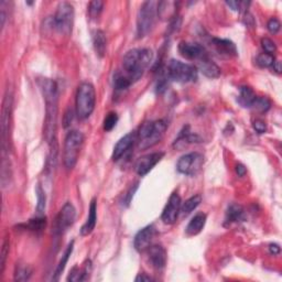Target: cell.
<instances>
[{
    "label": "cell",
    "mask_w": 282,
    "mask_h": 282,
    "mask_svg": "<svg viewBox=\"0 0 282 282\" xmlns=\"http://www.w3.org/2000/svg\"><path fill=\"white\" fill-rule=\"evenodd\" d=\"M38 85L46 102V123H44V138L50 147L49 162L54 167L58 158V114H59V88L53 80L40 79Z\"/></svg>",
    "instance_id": "obj_1"
},
{
    "label": "cell",
    "mask_w": 282,
    "mask_h": 282,
    "mask_svg": "<svg viewBox=\"0 0 282 282\" xmlns=\"http://www.w3.org/2000/svg\"><path fill=\"white\" fill-rule=\"evenodd\" d=\"M153 53L149 49H132L125 54L123 59V71L134 83L138 81L150 66Z\"/></svg>",
    "instance_id": "obj_2"
},
{
    "label": "cell",
    "mask_w": 282,
    "mask_h": 282,
    "mask_svg": "<svg viewBox=\"0 0 282 282\" xmlns=\"http://www.w3.org/2000/svg\"><path fill=\"white\" fill-rule=\"evenodd\" d=\"M168 125L164 120L147 121L142 124L139 131L137 132V141L139 148L142 150L156 146L162 140V138L167 131Z\"/></svg>",
    "instance_id": "obj_3"
},
{
    "label": "cell",
    "mask_w": 282,
    "mask_h": 282,
    "mask_svg": "<svg viewBox=\"0 0 282 282\" xmlns=\"http://www.w3.org/2000/svg\"><path fill=\"white\" fill-rule=\"evenodd\" d=\"M96 105V92L92 83L84 82L77 88L75 98V113L84 120L93 114Z\"/></svg>",
    "instance_id": "obj_4"
},
{
    "label": "cell",
    "mask_w": 282,
    "mask_h": 282,
    "mask_svg": "<svg viewBox=\"0 0 282 282\" xmlns=\"http://www.w3.org/2000/svg\"><path fill=\"white\" fill-rule=\"evenodd\" d=\"M158 18V3L146 2L141 5L137 16V37L141 39L153 29Z\"/></svg>",
    "instance_id": "obj_5"
},
{
    "label": "cell",
    "mask_w": 282,
    "mask_h": 282,
    "mask_svg": "<svg viewBox=\"0 0 282 282\" xmlns=\"http://www.w3.org/2000/svg\"><path fill=\"white\" fill-rule=\"evenodd\" d=\"M83 143L84 135L81 131L72 130L66 136L63 149V162L68 170H72L76 165Z\"/></svg>",
    "instance_id": "obj_6"
},
{
    "label": "cell",
    "mask_w": 282,
    "mask_h": 282,
    "mask_svg": "<svg viewBox=\"0 0 282 282\" xmlns=\"http://www.w3.org/2000/svg\"><path fill=\"white\" fill-rule=\"evenodd\" d=\"M197 68L178 60H171L167 68V76L176 83H191L197 80Z\"/></svg>",
    "instance_id": "obj_7"
},
{
    "label": "cell",
    "mask_w": 282,
    "mask_h": 282,
    "mask_svg": "<svg viewBox=\"0 0 282 282\" xmlns=\"http://www.w3.org/2000/svg\"><path fill=\"white\" fill-rule=\"evenodd\" d=\"M74 21V8L70 3L63 2L58 6L53 18V27L63 35H70Z\"/></svg>",
    "instance_id": "obj_8"
},
{
    "label": "cell",
    "mask_w": 282,
    "mask_h": 282,
    "mask_svg": "<svg viewBox=\"0 0 282 282\" xmlns=\"http://www.w3.org/2000/svg\"><path fill=\"white\" fill-rule=\"evenodd\" d=\"M13 112V93L7 90L5 94L3 109H2V149L3 158L9 153V130H10V118Z\"/></svg>",
    "instance_id": "obj_9"
},
{
    "label": "cell",
    "mask_w": 282,
    "mask_h": 282,
    "mask_svg": "<svg viewBox=\"0 0 282 282\" xmlns=\"http://www.w3.org/2000/svg\"><path fill=\"white\" fill-rule=\"evenodd\" d=\"M204 163V157L198 152H191L182 156L178 164H176V169L180 173L185 175H194L203 167Z\"/></svg>",
    "instance_id": "obj_10"
},
{
    "label": "cell",
    "mask_w": 282,
    "mask_h": 282,
    "mask_svg": "<svg viewBox=\"0 0 282 282\" xmlns=\"http://www.w3.org/2000/svg\"><path fill=\"white\" fill-rule=\"evenodd\" d=\"M76 218V209L72 203L68 202L61 209L59 215L55 218L54 223V234L61 235L74 224Z\"/></svg>",
    "instance_id": "obj_11"
},
{
    "label": "cell",
    "mask_w": 282,
    "mask_h": 282,
    "mask_svg": "<svg viewBox=\"0 0 282 282\" xmlns=\"http://www.w3.org/2000/svg\"><path fill=\"white\" fill-rule=\"evenodd\" d=\"M181 205H182V201L180 195L178 193H172L162 212L161 215L162 222L167 225L174 224L179 217Z\"/></svg>",
    "instance_id": "obj_12"
},
{
    "label": "cell",
    "mask_w": 282,
    "mask_h": 282,
    "mask_svg": "<svg viewBox=\"0 0 282 282\" xmlns=\"http://www.w3.org/2000/svg\"><path fill=\"white\" fill-rule=\"evenodd\" d=\"M163 156H164L163 152H153V153L146 154V156L138 159V161L136 162L135 165V170L137 174L140 176L148 174L154 167H156L157 163L161 161Z\"/></svg>",
    "instance_id": "obj_13"
},
{
    "label": "cell",
    "mask_w": 282,
    "mask_h": 282,
    "mask_svg": "<svg viewBox=\"0 0 282 282\" xmlns=\"http://www.w3.org/2000/svg\"><path fill=\"white\" fill-rule=\"evenodd\" d=\"M157 235V230L153 225H148L138 231L135 237L134 245L137 251L143 252L147 251L149 247L152 245V240Z\"/></svg>",
    "instance_id": "obj_14"
},
{
    "label": "cell",
    "mask_w": 282,
    "mask_h": 282,
    "mask_svg": "<svg viewBox=\"0 0 282 282\" xmlns=\"http://www.w3.org/2000/svg\"><path fill=\"white\" fill-rule=\"evenodd\" d=\"M179 52L182 57L187 59V60H196L200 61L207 57V53L205 51L204 47L201 44L195 43V42H186L182 41L179 44Z\"/></svg>",
    "instance_id": "obj_15"
},
{
    "label": "cell",
    "mask_w": 282,
    "mask_h": 282,
    "mask_svg": "<svg viewBox=\"0 0 282 282\" xmlns=\"http://www.w3.org/2000/svg\"><path fill=\"white\" fill-rule=\"evenodd\" d=\"M148 259L151 266L157 269L161 270L165 267L167 263V251L161 245H151L147 249Z\"/></svg>",
    "instance_id": "obj_16"
},
{
    "label": "cell",
    "mask_w": 282,
    "mask_h": 282,
    "mask_svg": "<svg viewBox=\"0 0 282 282\" xmlns=\"http://www.w3.org/2000/svg\"><path fill=\"white\" fill-rule=\"evenodd\" d=\"M137 141V134L136 132H130V134L126 135L125 137L116 143L113 151V160L114 161H118L123 158L125 154L128 152L131 147L134 146V143Z\"/></svg>",
    "instance_id": "obj_17"
},
{
    "label": "cell",
    "mask_w": 282,
    "mask_h": 282,
    "mask_svg": "<svg viewBox=\"0 0 282 282\" xmlns=\"http://www.w3.org/2000/svg\"><path fill=\"white\" fill-rule=\"evenodd\" d=\"M197 71H200L203 75H205L208 79H217L220 75V69L213 61L209 60L208 55L198 61Z\"/></svg>",
    "instance_id": "obj_18"
},
{
    "label": "cell",
    "mask_w": 282,
    "mask_h": 282,
    "mask_svg": "<svg viewBox=\"0 0 282 282\" xmlns=\"http://www.w3.org/2000/svg\"><path fill=\"white\" fill-rule=\"evenodd\" d=\"M212 43L219 54L226 55V57H228V58L236 57L237 55V49H236L234 42L227 40V39L213 38Z\"/></svg>",
    "instance_id": "obj_19"
},
{
    "label": "cell",
    "mask_w": 282,
    "mask_h": 282,
    "mask_svg": "<svg viewBox=\"0 0 282 282\" xmlns=\"http://www.w3.org/2000/svg\"><path fill=\"white\" fill-rule=\"evenodd\" d=\"M245 219V209L239 204H230L225 216V226L241 222Z\"/></svg>",
    "instance_id": "obj_20"
},
{
    "label": "cell",
    "mask_w": 282,
    "mask_h": 282,
    "mask_svg": "<svg viewBox=\"0 0 282 282\" xmlns=\"http://www.w3.org/2000/svg\"><path fill=\"white\" fill-rule=\"evenodd\" d=\"M96 222H97V205H96V200L95 198H93L91 202L90 213H88L87 220L81 228V235L82 236L90 235L92 231L95 229Z\"/></svg>",
    "instance_id": "obj_21"
},
{
    "label": "cell",
    "mask_w": 282,
    "mask_h": 282,
    "mask_svg": "<svg viewBox=\"0 0 282 282\" xmlns=\"http://www.w3.org/2000/svg\"><path fill=\"white\" fill-rule=\"evenodd\" d=\"M179 3L175 2H160L158 3V17L163 19H173L176 17V9Z\"/></svg>",
    "instance_id": "obj_22"
},
{
    "label": "cell",
    "mask_w": 282,
    "mask_h": 282,
    "mask_svg": "<svg viewBox=\"0 0 282 282\" xmlns=\"http://www.w3.org/2000/svg\"><path fill=\"white\" fill-rule=\"evenodd\" d=\"M206 223V215L204 213H198L196 214L194 217L191 219V222L189 223L186 227V234L189 236H195L197 234H200L202 229L204 228Z\"/></svg>",
    "instance_id": "obj_23"
},
{
    "label": "cell",
    "mask_w": 282,
    "mask_h": 282,
    "mask_svg": "<svg viewBox=\"0 0 282 282\" xmlns=\"http://www.w3.org/2000/svg\"><path fill=\"white\" fill-rule=\"evenodd\" d=\"M93 43L96 54L99 58H103L105 53H106V48H107V39L105 32L102 30H96L94 32Z\"/></svg>",
    "instance_id": "obj_24"
},
{
    "label": "cell",
    "mask_w": 282,
    "mask_h": 282,
    "mask_svg": "<svg viewBox=\"0 0 282 282\" xmlns=\"http://www.w3.org/2000/svg\"><path fill=\"white\" fill-rule=\"evenodd\" d=\"M92 271V262L91 260H87L83 268L74 267L72 269V271L70 275L68 277L69 281H85L88 279V275H90Z\"/></svg>",
    "instance_id": "obj_25"
},
{
    "label": "cell",
    "mask_w": 282,
    "mask_h": 282,
    "mask_svg": "<svg viewBox=\"0 0 282 282\" xmlns=\"http://www.w3.org/2000/svg\"><path fill=\"white\" fill-rule=\"evenodd\" d=\"M256 94L250 87L248 86H242L239 90V96H238V103L241 105L242 107H251L253 102L256 101Z\"/></svg>",
    "instance_id": "obj_26"
},
{
    "label": "cell",
    "mask_w": 282,
    "mask_h": 282,
    "mask_svg": "<svg viewBox=\"0 0 282 282\" xmlns=\"http://www.w3.org/2000/svg\"><path fill=\"white\" fill-rule=\"evenodd\" d=\"M73 249H74V241H71L69 246H68V248H66V250L64 251L62 258H61V260H60L58 267H57V270H55L54 275L52 278L53 281H58L60 279V275L62 274V272L64 271V269L66 267V263H68L69 259L72 255V252H73Z\"/></svg>",
    "instance_id": "obj_27"
},
{
    "label": "cell",
    "mask_w": 282,
    "mask_h": 282,
    "mask_svg": "<svg viewBox=\"0 0 282 282\" xmlns=\"http://www.w3.org/2000/svg\"><path fill=\"white\" fill-rule=\"evenodd\" d=\"M197 140H200L198 139V137L191 134V132L189 131V127H186L183 131H181V134L178 137V139L175 140L173 147L178 148V149H182V148L186 147L187 143H194Z\"/></svg>",
    "instance_id": "obj_28"
},
{
    "label": "cell",
    "mask_w": 282,
    "mask_h": 282,
    "mask_svg": "<svg viewBox=\"0 0 282 282\" xmlns=\"http://www.w3.org/2000/svg\"><path fill=\"white\" fill-rule=\"evenodd\" d=\"M113 84H114L116 91H125V90H127V88L130 87L132 82L130 81L129 77L124 73V72L117 71L114 74Z\"/></svg>",
    "instance_id": "obj_29"
},
{
    "label": "cell",
    "mask_w": 282,
    "mask_h": 282,
    "mask_svg": "<svg viewBox=\"0 0 282 282\" xmlns=\"http://www.w3.org/2000/svg\"><path fill=\"white\" fill-rule=\"evenodd\" d=\"M201 202H202V196L200 194L190 197L189 200H186L181 205L180 213L183 215V216H187V215L191 214L198 205H200Z\"/></svg>",
    "instance_id": "obj_30"
},
{
    "label": "cell",
    "mask_w": 282,
    "mask_h": 282,
    "mask_svg": "<svg viewBox=\"0 0 282 282\" xmlns=\"http://www.w3.org/2000/svg\"><path fill=\"white\" fill-rule=\"evenodd\" d=\"M47 226V218L43 215H38L36 218L29 220V223L26 224V228L32 231H42Z\"/></svg>",
    "instance_id": "obj_31"
},
{
    "label": "cell",
    "mask_w": 282,
    "mask_h": 282,
    "mask_svg": "<svg viewBox=\"0 0 282 282\" xmlns=\"http://www.w3.org/2000/svg\"><path fill=\"white\" fill-rule=\"evenodd\" d=\"M36 193H37V198H38L37 213H38V215H40V216H41V215H43L44 211H46V204H47L46 192H44L41 184H38L37 185Z\"/></svg>",
    "instance_id": "obj_32"
},
{
    "label": "cell",
    "mask_w": 282,
    "mask_h": 282,
    "mask_svg": "<svg viewBox=\"0 0 282 282\" xmlns=\"http://www.w3.org/2000/svg\"><path fill=\"white\" fill-rule=\"evenodd\" d=\"M32 274V269L29 266H17L15 272V280L16 281H27L29 280Z\"/></svg>",
    "instance_id": "obj_33"
},
{
    "label": "cell",
    "mask_w": 282,
    "mask_h": 282,
    "mask_svg": "<svg viewBox=\"0 0 282 282\" xmlns=\"http://www.w3.org/2000/svg\"><path fill=\"white\" fill-rule=\"evenodd\" d=\"M9 248H10V242L9 238L6 237L3 242L2 247V252H0V273H4L5 271V266H6V260H7V257L9 255Z\"/></svg>",
    "instance_id": "obj_34"
},
{
    "label": "cell",
    "mask_w": 282,
    "mask_h": 282,
    "mask_svg": "<svg viewBox=\"0 0 282 282\" xmlns=\"http://www.w3.org/2000/svg\"><path fill=\"white\" fill-rule=\"evenodd\" d=\"M252 108H255L256 110L260 113H266L271 107V103H270L269 99L267 97H257L256 101L252 104Z\"/></svg>",
    "instance_id": "obj_35"
},
{
    "label": "cell",
    "mask_w": 282,
    "mask_h": 282,
    "mask_svg": "<svg viewBox=\"0 0 282 282\" xmlns=\"http://www.w3.org/2000/svg\"><path fill=\"white\" fill-rule=\"evenodd\" d=\"M104 8V3L99 2V0H95V2H92L88 6V14L92 19H96L101 15Z\"/></svg>",
    "instance_id": "obj_36"
},
{
    "label": "cell",
    "mask_w": 282,
    "mask_h": 282,
    "mask_svg": "<svg viewBox=\"0 0 282 282\" xmlns=\"http://www.w3.org/2000/svg\"><path fill=\"white\" fill-rule=\"evenodd\" d=\"M118 123V115L116 113H109L104 119V130L112 131Z\"/></svg>",
    "instance_id": "obj_37"
},
{
    "label": "cell",
    "mask_w": 282,
    "mask_h": 282,
    "mask_svg": "<svg viewBox=\"0 0 282 282\" xmlns=\"http://www.w3.org/2000/svg\"><path fill=\"white\" fill-rule=\"evenodd\" d=\"M273 62V55L269 53H261L259 54L257 58V64L260 66V68H270V66H272Z\"/></svg>",
    "instance_id": "obj_38"
},
{
    "label": "cell",
    "mask_w": 282,
    "mask_h": 282,
    "mask_svg": "<svg viewBox=\"0 0 282 282\" xmlns=\"http://www.w3.org/2000/svg\"><path fill=\"white\" fill-rule=\"evenodd\" d=\"M261 46H262V49L264 50V52H266V53L272 54V53L277 51V46H275V43L272 40H270L269 38H263L262 39Z\"/></svg>",
    "instance_id": "obj_39"
},
{
    "label": "cell",
    "mask_w": 282,
    "mask_h": 282,
    "mask_svg": "<svg viewBox=\"0 0 282 282\" xmlns=\"http://www.w3.org/2000/svg\"><path fill=\"white\" fill-rule=\"evenodd\" d=\"M267 28L270 33H272V35H277V33L280 31V28H281V24L278 19L275 18H271L268 21V25Z\"/></svg>",
    "instance_id": "obj_40"
},
{
    "label": "cell",
    "mask_w": 282,
    "mask_h": 282,
    "mask_svg": "<svg viewBox=\"0 0 282 282\" xmlns=\"http://www.w3.org/2000/svg\"><path fill=\"white\" fill-rule=\"evenodd\" d=\"M73 118H74L73 109L69 107L68 109H66V112L64 113V116H63V127H64V128H69V127L72 124V121H73Z\"/></svg>",
    "instance_id": "obj_41"
},
{
    "label": "cell",
    "mask_w": 282,
    "mask_h": 282,
    "mask_svg": "<svg viewBox=\"0 0 282 282\" xmlns=\"http://www.w3.org/2000/svg\"><path fill=\"white\" fill-rule=\"evenodd\" d=\"M253 129H255L258 134H263V132H266L267 130V126L264 124V121L260 120V119H256L253 121Z\"/></svg>",
    "instance_id": "obj_42"
},
{
    "label": "cell",
    "mask_w": 282,
    "mask_h": 282,
    "mask_svg": "<svg viewBox=\"0 0 282 282\" xmlns=\"http://www.w3.org/2000/svg\"><path fill=\"white\" fill-rule=\"evenodd\" d=\"M235 170H236V173H237V175H238V176H244L247 173V169L245 168V165H242L240 163H238V164L236 165Z\"/></svg>",
    "instance_id": "obj_43"
},
{
    "label": "cell",
    "mask_w": 282,
    "mask_h": 282,
    "mask_svg": "<svg viewBox=\"0 0 282 282\" xmlns=\"http://www.w3.org/2000/svg\"><path fill=\"white\" fill-rule=\"evenodd\" d=\"M152 280H153V278H151L150 275H148L147 273H139L135 279V281H137V282H139V281L145 282V281H152Z\"/></svg>",
    "instance_id": "obj_44"
},
{
    "label": "cell",
    "mask_w": 282,
    "mask_h": 282,
    "mask_svg": "<svg viewBox=\"0 0 282 282\" xmlns=\"http://www.w3.org/2000/svg\"><path fill=\"white\" fill-rule=\"evenodd\" d=\"M269 251H270V253H272V255H279V253H280V247L277 244L270 245Z\"/></svg>",
    "instance_id": "obj_45"
},
{
    "label": "cell",
    "mask_w": 282,
    "mask_h": 282,
    "mask_svg": "<svg viewBox=\"0 0 282 282\" xmlns=\"http://www.w3.org/2000/svg\"><path fill=\"white\" fill-rule=\"evenodd\" d=\"M272 68H273V71H275L278 74H280L281 71H282L280 61H275V60H274V62H273V64H272Z\"/></svg>",
    "instance_id": "obj_46"
}]
</instances>
